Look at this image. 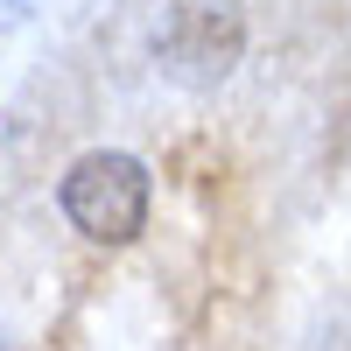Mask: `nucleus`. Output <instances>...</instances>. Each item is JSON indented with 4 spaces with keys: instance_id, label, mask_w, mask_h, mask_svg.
<instances>
[{
    "instance_id": "3",
    "label": "nucleus",
    "mask_w": 351,
    "mask_h": 351,
    "mask_svg": "<svg viewBox=\"0 0 351 351\" xmlns=\"http://www.w3.org/2000/svg\"><path fill=\"white\" fill-rule=\"evenodd\" d=\"M0 351H21V344H14V337H0Z\"/></svg>"
},
{
    "instance_id": "1",
    "label": "nucleus",
    "mask_w": 351,
    "mask_h": 351,
    "mask_svg": "<svg viewBox=\"0 0 351 351\" xmlns=\"http://www.w3.org/2000/svg\"><path fill=\"white\" fill-rule=\"evenodd\" d=\"M56 204H64V218H71L92 246H127V239H141L148 204H155L148 162L127 155V148H92V155L71 162Z\"/></svg>"
},
{
    "instance_id": "2",
    "label": "nucleus",
    "mask_w": 351,
    "mask_h": 351,
    "mask_svg": "<svg viewBox=\"0 0 351 351\" xmlns=\"http://www.w3.org/2000/svg\"><path fill=\"white\" fill-rule=\"evenodd\" d=\"M239 43H246V28L218 14V8H183L169 21V36H162V71L169 77H183V84H218L232 64H239Z\"/></svg>"
}]
</instances>
